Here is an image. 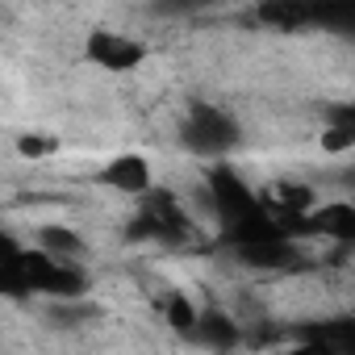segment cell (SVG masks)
<instances>
[{
	"instance_id": "obj_1",
	"label": "cell",
	"mask_w": 355,
	"mask_h": 355,
	"mask_svg": "<svg viewBox=\"0 0 355 355\" xmlns=\"http://www.w3.org/2000/svg\"><path fill=\"white\" fill-rule=\"evenodd\" d=\"M125 234H130L134 243L193 247V243H197V218L189 214V205L175 197V193H167V189H150V193L138 201V209H134Z\"/></svg>"
},
{
	"instance_id": "obj_2",
	"label": "cell",
	"mask_w": 355,
	"mask_h": 355,
	"mask_svg": "<svg viewBox=\"0 0 355 355\" xmlns=\"http://www.w3.org/2000/svg\"><path fill=\"white\" fill-rule=\"evenodd\" d=\"M205 193H209V209H214V226L230 230L239 222H251L263 214V197L247 184V175L234 163H214L205 167Z\"/></svg>"
},
{
	"instance_id": "obj_3",
	"label": "cell",
	"mask_w": 355,
	"mask_h": 355,
	"mask_svg": "<svg viewBox=\"0 0 355 355\" xmlns=\"http://www.w3.org/2000/svg\"><path fill=\"white\" fill-rule=\"evenodd\" d=\"M239 138H243L239 134V121L222 105H209V101H193L189 105V117L180 121V142L197 159L226 163V155L239 146Z\"/></svg>"
},
{
	"instance_id": "obj_4",
	"label": "cell",
	"mask_w": 355,
	"mask_h": 355,
	"mask_svg": "<svg viewBox=\"0 0 355 355\" xmlns=\"http://www.w3.org/2000/svg\"><path fill=\"white\" fill-rule=\"evenodd\" d=\"M84 59L101 71L121 76V71H138L146 63V46L130 34H117V30H92L84 38Z\"/></svg>"
},
{
	"instance_id": "obj_5",
	"label": "cell",
	"mask_w": 355,
	"mask_h": 355,
	"mask_svg": "<svg viewBox=\"0 0 355 355\" xmlns=\"http://www.w3.org/2000/svg\"><path fill=\"white\" fill-rule=\"evenodd\" d=\"M247 272H263V276H280V272H297L305 263L301 255V239H268V243H251V247H239L230 251Z\"/></svg>"
},
{
	"instance_id": "obj_6",
	"label": "cell",
	"mask_w": 355,
	"mask_h": 355,
	"mask_svg": "<svg viewBox=\"0 0 355 355\" xmlns=\"http://www.w3.org/2000/svg\"><path fill=\"white\" fill-rule=\"evenodd\" d=\"M193 343H197L201 351H209V355H234V351L247 343V326H243L234 313L209 305V309L201 313L197 330H193Z\"/></svg>"
},
{
	"instance_id": "obj_7",
	"label": "cell",
	"mask_w": 355,
	"mask_h": 355,
	"mask_svg": "<svg viewBox=\"0 0 355 355\" xmlns=\"http://www.w3.org/2000/svg\"><path fill=\"white\" fill-rule=\"evenodd\" d=\"M101 184L109 189V193H121V197H134V201H142L155 184H150V163L142 159V155H117V159H109L105 167H101Z\"/></svg>"
},
{
	"instance_id": "obj_8",
	"label": "cell",
	"mask_w": 355,
	"mask_h": 355,
	"mask_svg": "<svg viewBox=\"0 0 355 355\" xmlns=\"http://www.w3.org/2000/svg\"><path fill=\"white\" fill-rule=\"evenodd\" d=\"M309 239H330L338 247H355V197L322 201L309 214Z\"/></svg>"
},
{
	"instance_id": "obj_9",
	"label": "cell",
	"mask_w": 355,
	"mask_h": 355,
	"mask_svg": "<svg viewBox=\"0 0 355 355\" xmlns=\"http://www.w3.org/2000/svg\"><path fill=\"white\" fill-rule=\"evenodd\" d=\"M0 293L9 301H34L30 280H26V247L13 234L0 239Z\"/></svg>"
},
{
	"instance_id": "obj_10",
	"label": "cell",
	"mask_w": 355,
	"mask_h": 355,
	"mask_svg": "<svg viewBox=\"0 0 355 355\" xmlns=\"http://www.w3.org/2000/svg\"><path fill=\"white\" fill-rule=\"evenodd\" d=\"M297 338H313L330 355H355V313H334V318L309 322V326H301Z\"/></svg>"
},
{
	"instance_id": "obj_11",
	"label": "cell",
	"mask_w": 355,
	"mask_h": 355,
	"mask_svg": "<svg viewBox=\"0 0 355 355\" xmlns=\"http://www.w3.org/2000/svg\"><path fill=\"white\" fill-rule=\"evenodd\" d=\"M318 146L326 155H351L355 150V101H343V105L326 109V125L318 134Z\"/></svg>"
},
{
	"instance_id": "obj_12",
	"label": "cell",
	"mask_w": 355,
	"mask_h": 355,
	"mask_svg": "<svg viewBox=\"0 0 355 355\" xmlns=\"http://www.w3.org/2000/svg\"><path fill=\"white\" fill-rule=\"evenodd\" d=\"M34 247L46 251V255H55V259H63V263H84L88 259V243L71 226H38Z\"/></svg>"
},
{
	"instance_id": "obj_13",
	"label": "cell",
	"mask_w": 355,
	"mask_h": 355,
	"mask_svg": "<svg viewBox=\"0 0 355 355\" xmlns=\"http://www.w3.org/2000/svg\"><path fill=\"white\" fill-rule=\"evenodd\" d=\"M159 313H163V322L175 330V334H184V338H193V330H197V322H201V305L189 297V293H180V288H167L163 297H159Z\"/></svg>"
},
{
	"instance_id": "obj_14",
	"label": "cell",
	"mask_w": 355,
	"mask_h": 355,
	"mask_svg": "<svg viewBox=\"0 0 355 355\" xmlns=\"http://www.w3.org/2000/svg\"><path fill=\"white\" fill-rule=\"evenodd\" d=\"M255 17H259V26L280 30V34H297L305 26H318L313 21V5H259Z\"/></svg>"
},
{
	"instance_id": "obj_15",
	"label": "cell",
	"mask_w": 355,
	"mask_h": 355,
	"mask_svg": "<svg viewBox=\"0 0 355 355\" xmlns=\"http://www.w3.org/2000/svg\"><path fill=\"white\" fill-rule=\"evenodd\" d=\"M92 318H96V305L88 301H46V322L55 330H80Z\"/></svg>"
},
{
	"instance_id": "obj_16",
	"label": "cell",
	"mask_w": 355,
	"mask_h": 355,
	"mask_svg": "<svg viewBox=\"0 0 355 355\" xmlns=\"http://www.w3.org/2000/svg\"><path fill=\"white\" fill-rule=\"evenodd\" d=\"M313 21L322 30L355 38V5H347V0H338V5H313Z\"/></svg>"
},
{
	"instance_id": "obj_17",
	"label": "cell",
	"mask_w": 355,
	"mask_h": 355,
	"mask_svg": "<svg viewBox=\"0 0 355 355\" xmlns=\"http://www.w3.org/2000/svg\"><path fill=\"white\" fill-rule=\"evenodd\" d=\"M17 155L21 159H51V155H59V138L55 134H21Z\"/></svg>"
},
{
	"instance_id": "obj_18",
	"label": "cell",
	"mask_w": 355,
	"mask_h": 355,
	"mask_svg": "<svg viewBox=\"0 0 355 355\" xmlns=\"http://www.w3.org/2000/svg\"><path fill=\"white\" fill-rule=\"evenodd\" d=\"M284 355H330V351H326L322 343H313V338H301V343H297L293 351H284Z\"/></svg>"
},
{
	"instance_id": "obj_19",
	"label": "cell",
	"mask_w": 355,
	"mask_h": 355,
	"mask_svg": "<svg viewBox=\"0 0 355 355\" xmlns=\"http://www.w3.org/2000/svg\"><path fill=\"white\" fill-rule=\"evenodd\" d=\"M347 184H351V189H355V167H351V171H347Z\"/></svg>"
}]
</instances>
